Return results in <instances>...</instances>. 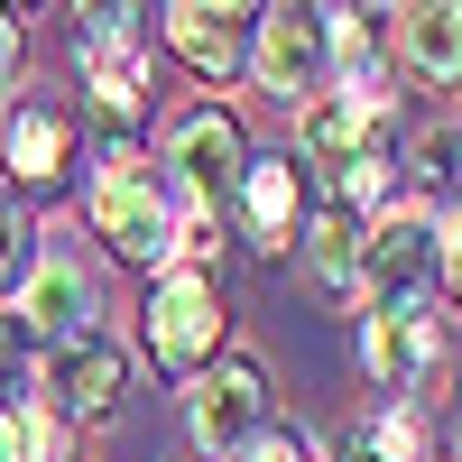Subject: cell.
<instances>
[{
    "label": "cell",
    "mask_w": 462,
    "mask_h": 462,
    "mask_svg": "<svg viewBox=\"0 0 462 462\" xmlns=\"http://www.w3.org/2000/svg\"><path fill=\"white\" fill-rule=\"evenodd\" d=\"M93 222H102V241L121 250V259H167V250H176V231H167V195H158V176H148L130 148H111V158H102Z\"/></svg>",
    "instance_id": "obj_1"
},
{
    "label": "cell",
    "mask_w": 462,
    "mask_h": 462,
    "mask_svg": "<svg viewBox=\"0 0 462 462\" xmlns=\"http://www.w3.org/2000/svg\"><path fill=\"white\" fill-rule=\"evenodd\" d=\"M426 278H435V222L426 213H398V222H379L370 241H361V296H370V315L416 305Z\"/></svg>",
    "instance_id": "obj_2"
},
{
    "label": "cell",
    "mask_w": 462,
    "mask_h": 462,
    "mask_svg": "<svg viewBox=\"0 0 462 462\" xmlns=\"http://www.w3.org/2000/svg\"><path fill=\"white\" fill-rule=\"evenodd\" d=\"M222 342V296L204 268H176V278L148 296V352L167 370H204V352Z\"/></svg>",
    "instance_id": "obj_3"
},
{
    "label": "cell",
    "mask_w": 462,
    "mask_h": 462,
    "mask_svg": "<svg viewBox=\"0 0 462 462\" xmlns=\"http://www.w3.org/2000/svg\"><path fill=\"white\" fill-rule=\"evenodd\" d=\"M324 56H333V19H324V10H296V0H287V10H268V19H259L250 74H259L268 93H287V102H296V93L324 74Z\"/></svg>",
    "instance_id": "obj_4"
},
{
    "label": "cell",
    "mask_w": 462,
    "mask_h": 462,
    "mask_svg": "<svg viewBox=\"0 0 462 462\" xmlns=\"http://www.w3.org/2000/svg\"><path fill=\"white\" fill-rule=\"evenodd\" d=\"M259 416H268V370L259 361H222L195 389V444L204 453H241V444H259Z\"/></svg>",
    "instance_id": "obj_5"
},
{
    "label": "cell",
    "mask_w": 462,
    "mask_h": 462,
    "mask_svg": "<svg viewBox=\"0 0 462 462\" xmlns=\"http://www.w3.org/2000/svg\"><path fill=\"white\" fill-rule=\"evenodd\" d=\"M176 167H185V185H195V204L213 213L231 185H241V130H231L222 111H195V121L176 130Z\"/></svg>",
    "instance_id": "obj_6"
},
{
    "label": "cell",
    "mask_w": 462,
    "mask_h": 462,
    "mask_svg": "<svg viewBox=\"0 0 462 462\" xmlns=\"http://www.w3.org/2000/svg\"><path fill=\"white\" fill-rule=\"evenodd\" d=\"M84 74H93V111H102L111 130H130L139 111H148V74L130 56V28H93L84 37Z\"/></svg>",
    "instance_id": "obj_7"
},
{
    "label": "cell",
    "mask_w": 462,
    "mask_h": 462,
    "mask_svg": "<svg viewBox=\"0 0 462 462\" xmlns=\"http://www.w3.org/2000/svg\"><path fill=\"white\" fill-rule=\"evenodd\" d=\"M121 352H111V342H74V352L56 361V407L65 416H111L121 407Z\"/></svg>",
    "instance_id": "obj_8"
},
{
    "label": "cell",
    "mask_w": 462,
    "mask_h": 462,
    "mask_svg": "<svg viewBox=\"0 0 462 462\" xmlns=\"http://www.w3.org/2000/svg\"><path fill=\"white\" fill-rule=\"evenodd\" d=\"M407 65L444 93L462 84V0H416L407 10Z\"/></svg>",
    "instance_id": "obj_9"
},
{
    "label": "cell",
    "mask_w": 462,
    "mask_h": 462,
    "mask_svg": "<svg viewBox=\"0 0 462 462\" xmlns=\"http://www.w3.org/2000/svg\"><path fill=\"white\" fill-rule=\"evenodd\" d=\"M361 352H370V370H379V389H416V370H426L435 333H426V315H416V305H398V315H370Z\"/></svg>",
    "instance_id": "obj_10"
},
{
    "label": "cell",
    "mask_w": 462,
    "mask_h": 462,
    "mask_svg": "<svg viewBox=\"0 0 462 462\" xmlns=\"http://www.w3.org/2000/svg\"><path fill=\"white\" fill-rule=\"evenodd\" d=\"M167 37H176V56L195 65V74H213V84L241 65V37H231V19L204 10V0H176V10H167Z\"/></svg>",
    "instance_id": "obj_11"
},
{
    "label": "cell",
    "mask_w": 462,
    "mask_h": 462,
    "mask_svg": "<svg viewBox=\"0 0 462 462\" xmlns=\"http://www.w3.org/2000/svg\"><path fill=\"white\" fill-rule=\"evenodd\" d=\"M296 148H305L315 167H352L361 148H370V121H361L352 102H305V121H296Z\"/></svg>",
    "instance_id": "obj_12"
},
{
    "label": "cell",
    "mask_w": 462,
    "mask_h": 462,
    "mask_svg": "<svg viewBox=\"0 0 462 462\" xmlns=\"http://www.w3.org/2000/svg\"><path fill=\"white\" fill-rule=\"evenodd\" d=\"M19 324L28 333H74V324H84V278H74V268L65 259H47V268H37V278H28V296H19Z\"/></svg>",
    "instance_id": "obj_13"
},
{
    "label": "cell",
    "mask_w": 462,
    "mask_h": 462,
    "mask_svg": "<svg viewBox=\"0 0 462 462\" xmlns=\"http://www.w3.org/2000/svg\"><path fill=\"white\" fill-rule=\"evenodd\" d=\"M10 167H19L28 185L65 167V111H47V102H28V111H19V121H10Z\"/></svg>",
    "instance_id": "obj_14"
},
{
    "label": "cell",
    "mask_w": 462,
    "mask_h": 462,
    "mask_svg": "<svg viewBox=\"0 0 462 462\" xmlns=\"http://www.w3.org/2000/svg\"><path fill=\"white\" fill-rule=\"evenodd\" d=\"M287 213H296V158L250 167V231H259V250L287 241Z\"/></svg>",
    "instance_id": "obj_15"
},
{
    "label": "cell",
    "mask_w": 462,
    "mask_h": 462,
    "mask_svg": "<svg viewBox=\"0 0 462 462\" xmlns=\"http://www.w3.org/2000/svg\"><path fill=\"white\" fill-rule=\"evenodd\" d=\"M315 278L324 287H361V222H352V204L315 222Z\"/></svg>",
    "instance_id": "obj_16"
},
{
    "label": "cell",
    "mask_w": 462,
    "mask_h": 462,
    "mask_svg": "<svg viewBox=\"0 0 462 462\" xmlns=\"http://www.w3.org/2000/svg\"><path fill=\"white\" fill-rule=\"evenodd\" d=\"M435 268H444V287H453V305H462V213L435 231Z\"/></svg>",
    "instance_id": "obj_17"
},
{
    "label": "cell",
    "mask_w": 462,
    "mask_h": 462,
    "mask_svg": "<svg viewBox=\"0 0 462 462\" xmlns=\"http://www.w3.org/2000/svg\"><path fill=\"white\" fill-rule=\"evenodd\" d=\"M259 462H315V444H305V435H268Z\"/></svg>",
    "instance_id": "obj_18"
},
{
    "label": "cell",
    "mask_w": 462,
    "mask_h": 462,
    "mask_svg": "<svg viewBox=\"0 0 462 462\" xmlns=\"http://www.w3.org/2000/svg\"><path fill=\"white\" fill-rule=\"evenodd\" d=\"M342 462H398V453H389V444H379V435H370V426H361V435H352V444H342Z\"/></svg>",
    "instance_id": "obj_19"
},
{
    "label": "cell",
    "mask_w": 462,
    "mask_h": 462,
    "mask_svg": "<svg viewBox=\"0 0 462 462\" xmlns=\"http://www.w3.org/2000/svg\"><path fill=\"white\" fill-rule=\"evenodd\" d=\"M10 65H19V28L0 19V84H10Z\"/></svg>",
    "instance_id": "obj_20"
},
{
    "label": "cell",
    "mask_w": 462,
    "mask_h": 462,
    "mask_svg": "<svg viewBox=\"0 0 462 462\" xmlns=\"http://www.w3.org/2000/svg\"><path fill=\"white\" fill-rule=\"evenodd\" d=\"M204 10H222V19H250V10H259V0H204Z\"/></svg>",
    "instance_id": "obj_21"
},
{
    "label": "cell",
    "mask_w": 462,
    "mask_h": 462,
    "mask_svg": "<svg viewBox=\"0 0 462 462\" xmlns=\"http://www.w3.org/2000/svg\"><path fill=\"white\" fill-rule=\"evenodd\" d=\"M10 250H19V222H10V213H0V268H10Z\"/></svg>",
    "instance_id": "obj_22"
},
{
    "label": "cell",
    "mask_w": 462,
    "mask_h": 462,
    "mask_svg": "<svg viewBox=\"0 0 462 462\" xmlns=\"http://www.w3.org/2000/svg\"><path fill=\"white\" fill-rule=\"evenodd\" d=\"M0 462H19V435H10V426H0Z\"/></svg>",
    "instance_id": "obj_23"
},
{
    "label": "cell",
    "mask_w": 462,
    "mask_h": 462,
    "mask_svg": "<svg viewBox=\"0 0 462 462\" xmlns=\"http://www.w3.org/2000/svg\"><path fill=\"white\" fill-rule=\"evenodd\" d=\"M0 10H10V19H19V10H37V0H0Z\"/></svg>",
    "instance_id": "obj_24"
}]
</instances>
